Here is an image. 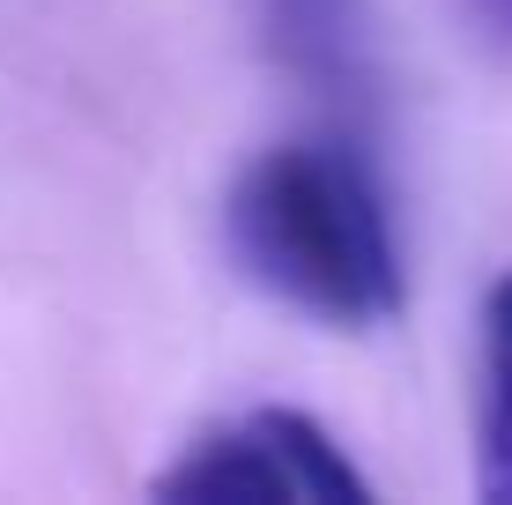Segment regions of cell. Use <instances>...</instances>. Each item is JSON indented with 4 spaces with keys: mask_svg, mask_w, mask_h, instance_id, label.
Instances as JSON below:
<instances>
[{
    "mask_svg": "<svg viewBox=\"0 0 512 505\" xmlns=\"http://www.w3.org/2000/svg\"><path fill=\"white\" fill-rule=\"evenodd\" d=\"M223 238L268 298L327 327H386L409 305L386 194L349 142L260 149L223 201Z\"/></svg>",
    "mask_w": 512,
    "mask_h": 505,
    "instance_id": "cell-1",
    "label": "cell"
},
{
    "mask_svg": "<svg viewBox=\"0 0 512 505\" xmlns=\"http://www.w3.org/2000/svg\"><path fill=\"white\" fill-rule=\"evenodd\" d=\"M156 498L193 505H364L372 483L305 409H245L223 431L193 439L156 476Z\"/></svg>",
    "mask_w": 512,
    "mask_h": 505,
    "instance_id": "cell-2",
    "label": "cell"
},
{
    "mask_svg": "<svg viewBox=\"0 0 512 505\" xmlns=\"http://www.w3.org/2000/svg\"><path fill=\"white\" fill-rule=\"evenodd\" d=\"M275 60L327 104H364L372 90V0H260Z\"/></svg>",
    "mask_w": 512,
    "mask_h": 505,
    "instance_id": "cell-3",
    "label": "cell"
},
{
    "mask_svg": "<svg viewBox=\"0 0 512 505\" xmlns=\"http://www.w3.org/2000/svg\"><path fill=\"white\" fill-rule=\"evenodd\" d=\"M475 491L512 505V320L483 305V394H475Z\"/></svg>",
    "mask_w": 512,
    "mask_h": 505,
    "instance_id": "cell-4",
    "label": "cell"
},
{
    "mask_svg": "<svg viewBox=\"0 0 512 505\" xmlns=\"http://www.w3.org/2000/svg\"><path fill=\"white\" fill-rule=\"evenodd\" d=\"M461 8L475 15V30H490V38L512 52V0H461Z\"/></svg>",
    "mask_w": 512,
    "mask_h": 505,
    "instance_id": "cell-5",
    "label": "cell"
},
{
    "mask_svg": "<svg viewBox=\"0 0 512 505\" xmlns=\"http://www.w3.org/2000/svg\"><path fill=\"white\" fill-rule=\"evenodd\" d=\"M483 305H498V312H505V320H512V275H505V283H498V290H490V298H483Z\"/></svg>",
    "mask_w": 512,
    "mask_h": 505,
    "instance_id": "cell-6",
    "label": "cell"
}]
</instances>
